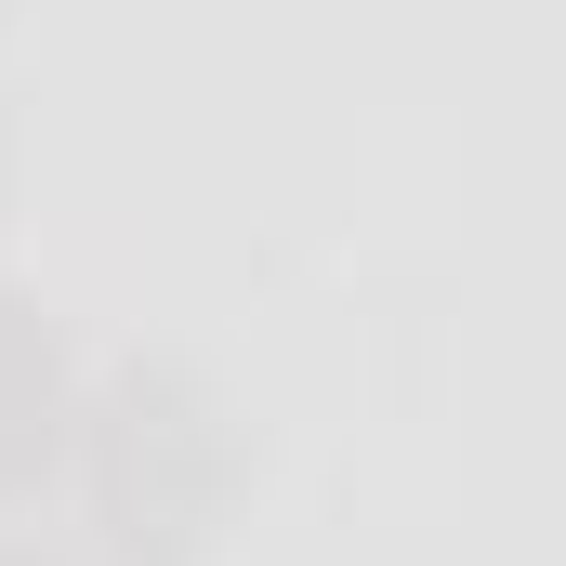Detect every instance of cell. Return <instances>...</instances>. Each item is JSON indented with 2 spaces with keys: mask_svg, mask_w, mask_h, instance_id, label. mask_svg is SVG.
<instances>
[{
  "mask_svg": "<svg viewBox=\"0 0 566 566\" xmlns=\"http://www.w3.org/2000/svg\"><path fill=\"white\" fill-rule=\"evenodd\" d=\"M185 448H198V409L171 382H119L106 396V541L133 566H185L211 541V501H185Z\"/></svg>",
  "mask_w": 566,
  "mask_h": 566,
  "instance_id": "cell-1",
  "label": "cell"
},
{
  "mask_svg": "<svg viewBox=\"0 0 566 566\" xmlns=\"http://www.w3.org/2000/svg\"><path fill=\"white\" fill-rule=\"evenodd\" d=\"M53 461V343L0 303V488Z\"/></svg>",
  "mask_w": 566,
  "mask_h": 566,
  "instance_id": "cell-2",
  "label": "cell"
},
{
  "mask_svg": "<svg viewBox=\"0 0 566 566\" xmlns=\"http://www.w3.org/2000/svg\"><path fill=\"white\" fill-rule=\"evenodd\" d=\"M0 566H40V554H0Z\"/></svg>",
  "mask_w": 566,
  "mask_h": 566,
  "instance_id": "cell-3",
  "label": "cell"
}]
</instances>
